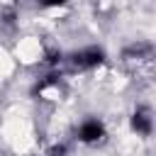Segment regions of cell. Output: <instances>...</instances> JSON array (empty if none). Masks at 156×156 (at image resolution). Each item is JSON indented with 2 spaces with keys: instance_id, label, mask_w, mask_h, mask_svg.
<instances>
[{
  "instance_id": "6da1fadb",
  "label": "cell",
  "mask_w": 156,
  "mask_h": 156,
  "mask_svg": "<svg viewBox=\"0 0 156 156\" xmlns=\"http://www.w3.org/2000/svg\"><path fill=\"white\" fill-rule=\"evenodd\" d=\"M100 136H105V129L98 119H85L80 127H78V139L83 144H98Z\"/></svg>"
}]
</instances>
